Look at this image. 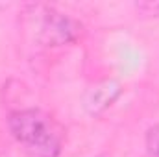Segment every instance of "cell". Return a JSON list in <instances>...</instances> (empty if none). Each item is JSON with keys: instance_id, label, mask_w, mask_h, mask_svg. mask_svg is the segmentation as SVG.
Listing matches in <instances>:
<instances>
[{"instance_id": "6da1fadb", "label": "cell", "mask_w": 159, "mask_h": 157, "mask_svg": "<svg viewBox=\"0 0 159 157\" xmlns=\"http://www.w3.org/2000/svg\"><path fill=\"white\" fill-rule=\"evenodd\" d=\"M11 137L32 157H59L63 131L59 124L41 109H19L7 117Z\"/></svg>"}, {"instance_id": "277c9868", "label": "cell", "mask_w": 159, "mask_h": 157, "mask_svg": "<svg viewBox=\"0 0 159 157\" xmlns=\"http://www.w3.org/2000/svg\"><path fill=\"white\" fill-rule=\"evenodd\" d=\"M146 150L150 157H159V124L146 131Z\"/></svg>"}, {"instance_id": "3957f363", "label": "cell", "mask_w": 159, "mask_h": 157, "mask_svg": "<svg viewBox=\"0 0 159 157\" xmlns=\"http://www.w3.org/2000/svg\"><path fill=\"white\" fill-rule=\"evenodd\" d=\"M122 92V85L117 79H102L91 85L83 96V107L89 115H102Z\"/></svg>"}, {"instance_id": "7a4b0ae2", "label": "cell", "mask_w": 159, "mask_h": 157, "mask_svg": "<svg viewBox=\"0 0 159 157\" xmlns=\"http://www.w3.org/2000/svg\"><path fill=\"white\" fill-rule=\"evenodd\" d=\"M41 19L37 28V39L44 46H63L70 44L80 37L81 24L65 13L56 11L54 7H39Z\"/></svg>"}]
</instances>
